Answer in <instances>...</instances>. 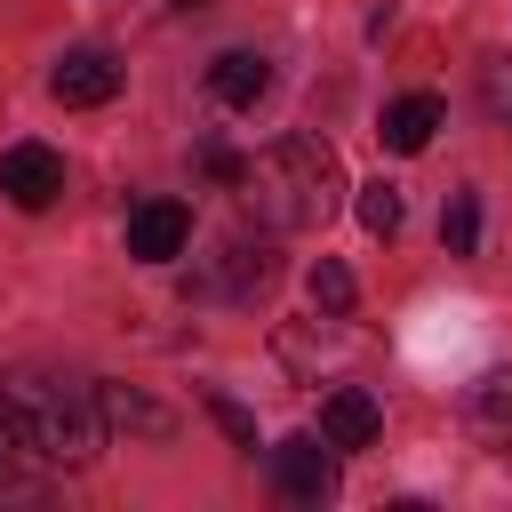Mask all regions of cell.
<instances>
[{
    "label": "cell",
    "mask_w": 512,
    "mask_h": 512,
    "mask_svg": "<svg viewBox=\"0 0 512 512\" xmlns=\"http://www.w3.org/2000/svg\"><path fill=\"white\" fill-rule=\"evenodd\" d=\"M240 200H248L272 232H312V224L336 216V200H344V168H336V152H328L320 136L288 128V136H272V144L248 160Z\"/></svg>",
    "instance_id": "1"
},
{
    "label": "cell",
    "mask_w": 512,
    "mask_h": 512,
    "mask_svg": "<svg viewBox=\"0 0 512 512\" xmlns=\"http://www.w3.org/2000/svg\"><path fill=\"white\" fill-rule=\"evenodd\" d=\"M0 432L40 464L80 472L96 456L104 416H96V392H80L64 376H40V368H16V376H0Z\"/></svg>",
    "instance_id": "2"
},
{
    "label": "cell",
    "mask_w": 512,
    "mask_h": 512,
    "mask_svg": "<svg viewBox=\"0 0 512 512\" xmlns=\"http://www.w3.org/2000/svg\"><path fill=\"white\" fill-rule=\"evenodd\" d=\"M272 480H280V496H288V504H328V496H336L328 432H320V440H312V432H288V440L272 448Z\"/></svg>",
    "instance_id": "3"
},
{
    "label": "cell",
    "mask_w": 512,
    "mask_h": 512,
    "mask_svg": "<svg viewBox=\"0 0 512 512\" xmlns=\"http://www.w3.org/2000/svg\"><path fill=\"white\" fill-rule=\"evenodd\" d=\"M0 192L16 200V208H56V192H64V152H48V144H8L0 152Z\"/></svg>",
    "instance_id": "4"
},
{
    "label": "cell",
    "mask_w": 512,
    "mask_h": 512,
    "mask_svg": "<svg viewBox=\"0 0 512 512\" xmlns=\"http://www.w3.org/2000/svg\"><path fill=\"white\" fill-rule=\"evenodd\" d=\"M56 104H112L120 96V56L112 48H64V64L48 72Z\"/></svg>",
    "instance_id": "5"
},
{
    "label": "cell",
    "mask_w": 512,
    "mask_h": 512,
    "mask_svg": "<svg viewBox=\"0 0 512 512\" xmlns=\"http://www.w3.org/2000/svg\"><path fill=\"white\" fill-rule=\"evenodd\" d=\"M184 240H192V208H184V200H144V208L128 216V256H144V264L184 256Z\"/></svg>",
    "instance_id": "6"
},
{
    "label": "cell",
    "mask_w": 512,
    "mask_h": 512,
    "mask_svg": "<svg viewBox=\"0 0 512 512\" xmlns=\"http://www.w3.org/2000/svg\"><path fill=\"white\" fill-rule=\"evenodd\" d=\"M96 392V416L112 424V432H136V440H168L176 432V408H160L152 392H136V384H88Z\"/></svg>",
    "instance_id": "7"
},
{
    "label": "cell",
    "mask_w": 512,
    "mask_h": 512,
    "mask_svg": "<svg viewBox=\"0 0 512 512\" xmlns=\"http://www.w3.org/2000/svg\"><path fill=\"white\" fill-rule=\"evenodd\" d=\"M320 432H328V448H368V440L384 432V408H376V392H360V384H336V392L320 400Z\"/></svg>",
    "instance_id": "8"
},
{
    "label": "cell",
    "mask_w": 512,
    "mask_h": 512,
    "mask_svg": "<svg viewBox=\"0 0 512 512\" xmlns=\"http://www.w3.org/2000/svg\"><path fill=\"white\" fill-rule=\"evenodd\" d=\"M264 88H272V64H264L256 48H224V56L208 64V96H216V104H240V112H248Z\"/></svg>",
    "instance_id": "9"
},
{
    "label": "cell",
    "mask_w": 512,
    "mask_h": 512,
    "mask_svg": "<svg viewBox=\"0 0 512 512\" xmlns=\"http://www.w3.org/2000/svg\"><path fill=\"white\" fill-rule=\"evenodd\" d=\"M464 424H472L488 448H512V368H496V376H480V384L464 392Z\"/></svg>",
    "instance_id": "10"
},
{
    "label": "cell",
    "mask_w": 512,
    "mask_h": 512,
    "mask_svg": "<svg viewBox=\"0 0 512 512\" xmlns=\"http://www.w3.org/2000/svg\"><path fill=\"white\" fill-rule=\"evenodd\" d=\"M432 128H440V96H400V104H384V152H424L432 144Z\"/></svg>",
    "instance_id": "11"
},
{
    "label": "cell",
    "mask_w": 512,
    "mask_h": 512,
    "mask_svg": "<svg viewBox=\"0 0 512 512\" xmlns=\"http://www.w3.org/2000/svg\"><path fill=\"white\" fill-rule=\"evenodd\" d=\"M440 248H448V256H472V248H480V192H448V208H440Z\"/></svg>",
    "instance_id": "12"
},
{
    "label": "cell",
    "mask_w": 512,
    "mask_h": 512,
    "mask_svg": "<svg viewBox=\"0 0 512 512\" xmlns=\"http://www.w3.org/2000/svg\"><path fill=\"white\" fill-rule=\"evenodd\" d=\"M304 288H312V304H320V312H328V320H336V312H352V296H360V288H352V272H344V264H336V256H320V264H312V280H304Z\"/></svg>",
    "instance_id": "13"
},
{
    "label": "cell",
    "mask_w": 512,
    "mask_h": 512,
    "mask_svg": "<svg viewBox=\"0 0 512 512\" xmlns=\"http://www.w3.org/2000/svg\"><path fill=\"white\" fill-rule=\"evenodd\" d=\"M360 224H368L376 240H392V232H400V184H384V176L360 184Z\"/></svg>",
    "instance_id": "14"
},
{
    "label": "cell",
    "mask_w": 512,
    "mask_h": 512,
    "mask_svg": "<svg viewBox=\"0 0 512 512\" xmlns=\"http://www.w3.org/2000/svg\"><path fill=\"white\" fill-rule=\"evenodd\" d=\"M480 104H488V120H512V64L480 72Z\"/></svg>",
    "instance_id": "15"
},
{
    "label": "cell",
    "mask_w": 512,
    "mask_h": 512,
    "mask_svg": "<svg viewBox=\"0 0 512 512\" xmlns=\"http://www.w3.org/2000/svg\"><path fill=\"white\" fill-rule=\"evenodd\" d=\"M208 416H216V424H224L240 448H256V424H248V408H240V400H224V392H216V400H208Z\"/></svg>",
    "instance_id": "16"
},
{
    "label": "cell",
    "mask_w": 512,
    "mask_h": 512,
    "mask_svg": "<svg viewBox=\"0 0 512 512\" xmlns=\"http://www.w3.org/2000/svg\"><path fill=\"white\" fill-rule=\"evenodd\" d=\"M200 168H208L216 184H240V176H248V160H240V152H224V144H208V152H200Z\"/></svg>",
    "instance_id": "17"
},
{
    "label": "cell",
    "mask_w": 512,
    "mask_h": 512,
    "mask_svg": "<svg viewBox=\"0 0 512 512\" xmlns=\"http://www.w3.org/2000/svg\"><path fill=\"white\" fill-rule=\"evenodd\" d=\"M16 456H24V448H16L8 432H0V496H16V488H24V472H16Z\"/></svg>",
    "instance_id": "18"
}]
</instances>
